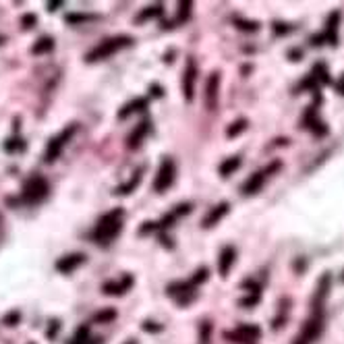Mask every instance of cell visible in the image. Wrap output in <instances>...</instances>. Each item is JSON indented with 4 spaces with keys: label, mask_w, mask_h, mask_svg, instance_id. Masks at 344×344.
<instances>
[{
    "label": "cell",
    "mask_w": 344,
    "mask_h": 344,
    "mask_svg": "<svg viewBox=\"0 0 344 344\" xmlns=\"http://www.w3.org/2000/svg\"><path fill=\"white\" fill-rule=\"evenodd\" d=\"M195 81H197V64L193 58H189L185 73H182V94L187 102H193L195 98Z\"/></svg>",
    "instance_id": "cell-8"
},
{
    "label": "cell",
    "mask_w": 344,
    "mask_h": 344,
    "mask_svg": "<svg viewBox=\"0 0 344 344\" xmlns=\"http://www.w3.org/2000/svg\"><path fill=\"white\" fill-rule=\"evenodd\" d=\"M280 166H282V164H280L278 160H276V162H272V164H270V166H268L266 170H263V174H266V176H270V174H274V172H276V170H280Z\"/></svg>",
    "instance_id": "cell-32"
},
{
    "label": "cell",
    "mask_w": 344,
    "mask_h": 344,
    "mask_svg": "<svg viewBox=\"0 0 344 344\" xmlns=\"http://www.w3.org/2000/svg\"><path fill=\"white\" fill-rule=\"evenodd\" d=\"M247 118H238L236 122H232L230 124V127H228V131H226V137H228V139H232V137H238L240 133H243V131H247Z\"/></svg>",
    "instance_id": "cell-22"
},
{
    "label": "cell",
    "mask_w": 344,
    "mask_h": 344,
    "mask_svg": "<svg viewBox=\"0 0 344 344\" xmlns=\"http://www.w3.org/2000/svg\"><path fill=\"white\" fill-rule=\"evenodd\" d=\"M210 334H212V324L203 322V326H201V344H210Z\"/></svg>",
    "instance_id": "cell-30"
},
{
    "label": "cell",
    "mask_w": 344,
    "mask_h": 344,
    "mask_svg": "<svg viewBox=\"0 0 344 344\" xmlns=\"http://www.w3.org/2000/svg\"><path fill=\"white\" fill-rule=\"evenodd\" d=\"M191 8H193V4L189 2V0H185V2L178 4V23L187 21V19L191 17Z\"/></svg>",
    "instance_id": "cell-26"
},
{
    "label": "cell",
    "mask_w": 344,
    "mask_h": 344,
    "mask_svg": "<svg viewBox=\"0 0 344 344\" xmlns=\"http://www.w3.org/2000/svg\"><path fill=\"white\" fill-rule=\"evenodd\" d=\"M143 330H145V332H160V330H162V328H160L158 324H152V322H145V324H143Z\"/></svg>",
    "instance_id": "cell-36"
},
{
    "label": "cell",
    "mask_w": 344,
    "mask_h": 344,
    "mask_svg": "<svg viewBox=\"0 0 344 344\" xmlns=\"http://www.w3.org/2000/svg\"><path fill=\"white\" fill-rule=\"evenodd\" d=\"M234 25L238 29H243V31H257L259 29V23L255 21H245V19H234Z\"/></svg>",
    "instance_id": "cell-25"
},
{
    "label": "cell",
    "mask_w": 344,
    "mask_h": 344,
    "mask_svg": "<svg viewBox=\"0 0 344 344\" xmlns=\"http://www.w3.org/2000/svg\"><path fill=\"white\" fill-rule=\"evenodd\" d=\"M147 131H150V120H143V122L137 124V129L129 135V139H127L129 150H137V147L141 145V141H143V137L147 135Z\"/></svg>",
    "instance_id": "cell-15"
},
{
    "label": "cell",
    "mask_w": 344,
    "mask_h": 344,
    "mask_svg": "<svg viewBox=\"0 0 344 344\" xmlns=\"http://www.w3.org/2000/svg\"><path fill=\"white\" fill-rule=\"evenodd\" d=\"M19 319H21V315H19V313H17V311H15V313H10V315H8V317H6V319H4V322H6V324H8V326H10V328H13V326H15V324H17V322H19Z\"/></svg>",
    "instance_id": "cell-35"
},
{
    "label": "cell",
    "mask_w": 344,
    "mask_h": 344,
    "mask_svg": "<svg viewBox=\"0 0 344 344\" xmlns=\"http://www.w3.org/2000/svg\"><path fill=\"white\" fill-rule=\"evenodd\" d=\"M234 259H236V251L234 247H224L220 251V255H218V272H220V276L226 278L230 268L234 266Z\"/></svg>",
    "instance_id": "cell-10"
},
{
    "label": "cell",
    "mask_w": 344,
    "mask_h": 344,
    "mask_svg": "<svg viewBox=\"0 0 344 344\" xmlns=\"http://www.w3.org/2000/svg\"><path fill=\"white\" fill-rule=\"evenodd\" d=\"M336 89H338V91H340V94L344 96V77H342V79H340V81L336 83Z\"/></svg>",
    "instance_id": "cell-38"
},
{
    "label": "cell",
    "mask_w": 344,
    "mask_h": 344,
    "mask_svg": "<svg viewBox=\"0 0 344 344\" xmlns=\"http://www.w3.org/2000/svg\"><path fill=\"white\" fill-rule=\"evenodd\" d=\"M160 15H162V4H154V6H147L143 13L137 17V21L143 23V21H147V19H154V17H160Z\"/></svg>",
    "instance_id": "cell-24"
},
{
    "label": "cell",
    "mask_w": 344,
    "mask_h": 344,
    "mask_svg": "<svg viewBox=\"0 0 344 344\" xmlns=\"http://www.w3.org/2000/svg\"><path fill=\"white\" fill-rule=\"evenodd\" d=\"M36 23H38L36 15H25V17H23V27H31V25H36Z\"/></svg>",
    "instance_id": "cell-33"
},
{
    "label": "cell",
    "mask_w": 344,
    "mask_h": 344,
    "mask_svg": "<svg viewBox=\"0 0 344 344\" xmlns=\"http://www.w3.org/2000/svg\"><path fill=\"white\" fill-rule=\"evenodd\" d=\"M218 89H220V73H212L205 85V106L210 110L218 106Z\"/></svg>",
    "instance_id": "cell-9"
},
{
    "label": "cell",
    "mask_w": 344,
    "mask_h": 344,
    "mask_svg": "<svg viewBox=\"0 0 344 344\" xmlns=\"http://www.w3.org/2000/svg\"><path fill=\"white\" fill-rule=\"evenodd\" d=\"M85 261V255L83 253H71V255H64L60 257L58 261H56V270H58L60 274H71L75 272L81 263Z\"/></svg>",
    "instance_id": "cell-11"
},
{
    "label": "cell",
    "mask_w": 344,
    "mask_h": 344,
    "mask_svg": "<svg viewBox=\"0 0 344 344\" xmlns=\"http://www.w3.org/2000/svg\"><path fill=\"white\" fill-rule=\"evenodd\" d=\"M191 208H193V205H191V203H180V205H178V208H176L174 212H172V214H174V216L178 218V216H182V214H189V212H191Z\"/></svg>",
    "instance_id": "cell-31"
},
{
    "label": "cell",
    "mask_w": 344,
    "mask_h": 344,
    "mask_svg": "<svg viewBox=\"0 0 344 344\" xmlns=\"http://www.w3.org/2000/svg\"><path fill=\"white\" fill-rule=\"evenodd\" d=\"M208 274H210V272H208V268H199L197 272L193 274V278H191L189 282H191L193 286H197V284H201V282L208 280Z\"/></svg>",
    "instance_id": "cell-28"
},
{
    "label": "cell",
    "mask_w": 344,
    "mask_h": 344,
    "mask_svg": "<svg viewBox=\"0 0 344 344\" xmlns=\"http://www.w3.org/2000/svg\"><path fill=\"white\" fill-rule=\"evenodd\" d=\"M322 328H324V322H322V311H315V315L309 319L303 328V334L294 340V344H311L319 334H322Z\"/></svg>",
    "instance_id": "cell-6"
},
{
    "label": "cell",
    "mask_w": 344,
    "mask_h": 344,
    "mask_svg": "<svg viewBox=\"0 0 344 344\" xmlns=\"http://www.w3.org/2000/svg\"><path fill=\"white\" fill-rule=\"evenodd\" d=\"M127 344H137V342H133V340H129V342H127Z\"/></svg>",
    "instance_id": "cell-41"
},
{
    "label": "cell",
    "mask_w": 344,
    "mask_h": 344,
    "mask_svg": "<svg viewBox=\"0 0 344 344\" xmlns=\"http://www.w3.org/2000/svg\"><path fill=\"white\" fill-rule=\"evenodd\" d=\"M131 284H133V278L124 276L122 282H106L104 284V292H108V294H122L127 288H131Z\"/></svg>",
    "instance_id": "cell-18"
},
{
    "label": "cell",
    "mask_w": 344,
    "mask_h": 344,
    "mask_svg": "<svg viewBox=\"0 0 344 344\" xmlns=\"http://www.w3.org/2000/svg\"><path fill=\"white\" fill-rule=\"evenodd\" d=\"M168 294L174 296L178 305H189L195 299V288L191 282H172L168 286Z\"/></svg>",
    "instance_id": "cell-7"
},
{
    "label": "cell",
    "mask_w": 344,
    "mask_h": 344,
    "mask_svg": "<svg viewBox=\"0 0 344 344\" xmlns=\"http://www.w3.org/2000/svg\"><path fill=\"white\" fill-rule=\"evenodd\" d=\"M48 193H50V187H48V180H46L44 176H31L27 182H25V187H23V193H21V197L25 203H40L44 201L46 197H48Z\"/></svg>",
    "instance_id": "cell-3"
},
{
    "label": "cell",
    "mask_w": 344,
    "mask_h": 344,
    "mask_svg": "<svg viewBox=\"0 0 344 344\" xmlns=\"http://www.w3.org/2000/svg\"><path fill=\"white\" fill-rule=\"evenodd\" d=\"M274 27H276V33H278V36H282V33H288V31H290V27H288V25H282V23H276Z\"/></svg>",
    "instance_id": "cell-37"
},
{
    "label": "cell",
    "mask_w": 344,
    "mask_h": 344,
    "mask_svg": "<svg viewBox=\"0 0 344 344\" xmlns=\"http://www.w3.org/2000/svg\"><path fill=\"white\" fill-rule=\"evenodd\" d=\"M156 228H158V224H156V222H145V224H143V228H141L139 232H141V234H147V232H150V230L154 232Z\"/></svg>",
    "instance_id": "cell-34"
},
{
    "label": "cell",
    "mask_w": 344,
    "mask_h": 344,
    "mask_svg": "<svg viewBox=\"0 0 344 344\" xmlns=\"http://www.w3.org/2000/svg\"><path fill=\"white\" fill-rule=\"evenodd\" d=\"M131 44H133V38H131V36H114V38H110V40H106V42H102L100 46H96V48L91 50V52H87L85 60H87V62L106 60V58H110L112 54H116L118 50L127 48V46H131Z\"/></svg>",
    "instance_id": "cell-2"
},
{
    "label": "cell",
    "mask_w": 344,
    "mask_h": 344,
    "mask_svg": "<svg viewBox=\"0 0 344 344\" xmlns=\"http://www.w3.org/2000/svg\"><path fill=\"white\" fill-rule=\"evenodd\" d=\"M313 71H315V75H317L315 79H319V81H322V83H330V75H328V68H326V64L317 62Z\"/></svg>",
    "instance_id": "cell-27"
},
{
    "label": "cell",
    "mask_w": 344,
    "mask_h": 344,
    "mask_svg": "<svg viewBox=\"0 0 344 344\" xmlns=\"http://www.w3.org/2000/svg\"><path fill=\"white\" fill-rule=\"evenodd\" d=\"M174 176H176V166L172 162L170 158H164L162 164H160V170L156 174V180H154V191L156 193H164L172 187L174 182Z\"/></svg>",
    "instance_id": "cell-5"
},
{
    "label": "cell",
    "mask_w": 344,
    "mask_h": 344,
    "mask_svg": "<svg viewBox=\"0 0 344 344\" xmlns=\"http://www.w3.org/2000/svg\"><path fill=\"white\" fill-rule=\"evenodd\" d=\"M228 210H230V205H228L226 201H222V203H218L216 208H214V210H212V212H210L208 216L203 218V226H205V228H212V226H216V224L220 222L222 218H224V216L228 214Z\"/></svg>",
    "instance_id": "cell-13"
},
{
    "label": "cell",
    "mask_w": 344,
    "mask_h": 344,
    "mask_svg": "<svg viewBox=\"0 0 344 344\" xmlns=\"http://www.w3.org/2000/svg\"><path fill=\"white\" fill-rule=\"evenodd\" d=\"M328 290H330V274H324V278L319 280V286H317V294H315V301H317L315 311H322V305L328 296Z\"/></svg>",
    "instance_id": "cell-19"
},
{
    "label": "cell",
    "mask_w": 344,
    "mask_h": 344,
    "mask_svg": "<svg viewBox=\"0 0 344 344\" xmlns=\"http://www.w3.org/2000/svg\"><path fill=\"white\" fill-rule=\"evenodd\" d=\"M77 133V124H68V127L64 129V131H60L56 137H52V139L48 141V147H46V154H44V160L48 164H52V162H56V158L60 156V152H62V147L71 141V137Z\"/></svg>",
    "instance_id": "cell-4"
},
{
    "label": "cell",
    "mask_w": 344,
    "mask_h": 344,
    "mask_svg": "<svg viewBox=\"0 0 344 344\" xmlns=\"http://www.w3.org/2000/svg\"><path fill=\"white\" fill-rule=\"evenodd\" d=\"M141 174H143V170L139 168V170H137V174H135V176H133V178L127 182V185H122V187H118V189H116V193H118V195H129V193H131V191H133V189H135V187L141 182Z\"/></svg>",
    "instance_id": "cell-23"
},
{
    "label": "cell",
    "mask_w": 344,
    "mask_h": 344,
    "mask_svg": "<svg viewBox=\"0 0 344 344\" xmlns=\"http://www.w3.org/2000/svg\"><path fill=\"white\" fill-rule=\"evenodd\" d=\"M303 56V52H299V50H294V52H290V58H301Z\"/></svg>",
    "instance_id": "cell-39"
},
{
    "label": "cell",
    "mask_w": 344,
    "mask_h": 344,
    "mask_svg": "<svg viewBox=\"0 0 344 344\" xmlns=\"http://www.w3.org/2000/svg\"><path fill=\"white\" fill-rule=\"evenodd\" d=\"M263 182H266V174H263V172H257V174H253L243 185V193L245 195H255L263 187Z\"/></svg>",
    "instance_id": "cell-17"
},
{
    "label": "cell",
    "mask_w": 344,
    "mask_h": 344,
    "mask_svg": "<svg viewBox=\"0 0 344 344\" xmlns=\"http://www.w3.org/2000/svg\"><path fill=\"white\" fill-rule=\"evenodd\" d=\"M60 4H62V2H50V4H48V8H50V10H52V8H58Z\"/></svg>",
    "instance_id": "cell-40"
},
{
    "label": "cell",
    "mask_w": 344,
    "mask_h": 344,
    "mask_svg": "<svg viewBox=\"0 0 344 344\" xmlns=\"http://www.w3.org/2000/svg\"><path fill=\"white\" fill-rule=\"evenodd\" d=\"M234 340H240V342H253L259 338V328L257 326H238L232 334H228Z\"/></svg>",
    "instance_id": "cell-12"
},
{
    "label": "cell",
    "mask_w": 344,
    "mask_h": 344,
    "mask_svg": "<svg viewBox=\"0 0 344 344\" xmlns=\"http://www.w3.org/2000/svg\"><path fill=\"white\" fill-rule=\"evenodd\" d=\"M240 168V158L238 156H232V158H228V160H224V162L220 164V174L222 176H230L234 170H238Z\"/></svg>",
    "instance_id": "cell-20"
},
{
    "label": "cell",
    "mask_w": 344,
    "mask_h": 344,
    "mask_svg": "<svg viewBox=\"0 0 344 344\" xmlns=\"http://www.w3.org/2000/svg\"><path fill=\"white\" fill-rule=\"evenodd\" d=\"M122 216H124V212L118 208V210L108 212V214L98 222L96 232H94V238L98 240L100 245H108L110 240H114V238L120 234V230H122Z\"/></svg>",
    "instance_id": "cell-1"
},
{
    "label": "cell",
    "mask_w": 344,
    "mask_h": 344,
    "mask_svg": "<svg viewBox=\"0 0 344 344\" xmlns=\"http://www.w3.org/2000/svg\"><path fill=\"white\" fill-rule=\"evenodd\" d=\"M145 108H147V100H145V98H137V100L129 102V104L118 112V118L124 120V118H129L133 112H139V110H145Z\"/></svg>",
    "instance_id": "cell-16"
},
{
    "label": "cell",
    "mask_w": 344,
    "mask_h": 344,
    "mask_svg": "<svg viewBox=\"0 0 344 344\" xmlns=\"http://www.w3.org/2000/svg\"><path fill=\"white\" fill-rule=\"evenodd\" d=\"M52 48H54V40L52 38H40L36 42V46L31 48V52L33 54H46V52H52Z\"/></svg>",
    "instance_id": "cell-21"
},
{
    "label": "cell",
    "mask_w": 344,
    "mask_h": 344,
    "mask_svg": "<svg viewBox=\"0 0 344 344\" xmlns=\"http://www.w3.org/2000/svg\"><path fill=\"white\" fill-rule=\"evenodd\" d=\"M338 23H340V13H338V10H334V13L330 15V19H328V29L324 33V40L328 44H332V46L338 44Z\"/></svg>",
    "instance_id": "cell-14"
},
{
    "label": "cell",
    "mask_w": 344,
    "mask_h": 344,
    "mask_svg": "<svg viewBox=\"0 0 344 344\" xmlns=\"http://www.w3.org/2000/svg\"><path fill=\"white\" fill-rule=\"evenodd\" d=\"M116 317V311H114V309H106V311H102V313H98L96 315V322H110V319H114Z\"/></svg>",
    "instance_id": "cell-29"
}]
</instances>
